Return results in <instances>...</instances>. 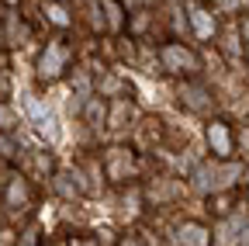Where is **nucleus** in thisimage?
I'll return each mask as SVG.
<instances>
[{
    "label": "nucleus",
    "instance_id": "1",
    "mask_svg": "<svg viewBox=\"0 0 249 246\" xmlns=\"http://www.w3.org/2000/svg\"><path fill=\"white\" fill-rule=\"evenodd\" d=\"M70 63H73V49H70V42H66V38H55V42H49V45L38 52L35 76H38L42 83H52V80H59L62 73L70 70Z\"/></svg>",
    "mask_w": 249,
    "mask_h": 246
},
{
    "label": "nucleus",
    "instance_id": "2",
    "mask_svg": "<svg viewBox=\"0 0 249 246\" xmlns=\"http://www.w3.org/2000/svg\"><path fill=\"white\" fill-rule=\"evenodd\" d=\"M0 205H4L7 211H24V208L35 205V188L28 184V177L7 173L4 188H0Z\"/></svg>",
    "mask_w": 249,
    "mask_h": 246
},
{
    "label": "nucleus",
    "instance_id": "3",
    "mask_svg": "<svg viewBox=\"0 0 249 246\" xmlns=\"http://www.w3.org/2000/svg\"><path fill=\"white\" fill-rule=\"evenodd\" d=\"M160 59H163V70H166V73L194 76V73L201 70V59H197L191 49H183L180 42H166V45H163V52H160Z\"/></svg>",
    "mask_w": 249,
    "mask_h": 246
},
{
    "label": "nucleus",
    "instance_id": "4",
    "mask_svg": "<svg viewBox=\"0 0 249 246\" xmlns=\"http://www.w3.org/2000/svg\"><path fill=\"white\" fill-rule=\"evenodd\" d=\"M104 173L114 180V184H124L128 173H135V152L128 146H111L107 156H104Z\"/></svg>",
    "mask_w": 249,
    "mask_h": 246
},
{
    "label": "nucleus",
    "instance_id": "5",
    "mask_svg": "<svg viewBox=\"0 0 249 246\" xmlns=\"http://www.w3.org/2000/svg\"><path fill=\"white\" fill-rule=\"evenodd\" d=\"M208 146H211V152L218 160H229L232 152H235V135H232V125L229 121H211L208 125Z\"/></svg>",
    "mask_w": 249,
    "mask_h": 246
},
{
    "label": "nucleus",
    "instance_id": "6",
    "mask_svg": "<svg viewBox=\"0 0 249 246\" xmlns=\"http://www.w3.org/2000/svg\"><path fill=\"white\" fill-rule=\"evenodd\" d=\"M191 24H194V35L201 38V42H208V38H214V14L211 11H204V7H191Z\"/></svg>",
    "mask_w": 249,
    "mask_h": 246
},
{
    "label": "nucleus",
    "instance_id": "7",
    "mask_svg": "<svg viewBox=\"0 0 249 246\" xmlns=\"http://www.w3.org/2000/svg\"><path fill=\"white\" fill-rule=\"evenodd\" d=\"M180 246H211V232L201 222H183L180 226Z\"/></svg>",
    "mask_w": 249,
    "mask_h": 246
},
{
    "label": "nucleus",
    "instance_id": "8",
    "mask_svg": "<svg viewBox=\"0 0 249 246\" xmlns=\"http://www.w3.org/2000/svg\"><path fill=\"white\" fill-rule=\"evenodd\" d=\"M45 11H49V18H52L55 24H70V18H66V11H62V7L55 4V0H49V4H45Z\"/></svg>",
    "mask_w": 249,
    "mask_h": 246
},
{
    "label": "nucleus",
    "instance_id": "9",
    "mask_svg": "<svg viewBox=\"0 0 249 246\" xmlns=\"http://www.w3.org/2000/svg\"><path fill=\"white\" fill-rule=\"evenodd\" d=\"M7 173H11V167H7V160L0 156V188H4V180H7Z\"/></svg>",
    "mask_w": 249,
    "mask_h": 246
},
{
    "label": "nucleus",
    "instance_id": "10",
    "mask_svg": "<svg viewBox=\"0 0 249 246\" xmlns=\"http://www.w3.org/2000/svg\"><path fill=\"white\" fill-rule=\"evenodd\" d=\"M70 246H97V243H90V239H87V236H76V239H73V243H70Z\"/></svg>",
    "mask_w": 249,
    "mask_h": 246
},
{
    "label": "nucleus",
    "instance_id": "11",
    "mask_svg": "<svg viewBox=\"0 0 249 246\" xmlns=\"http://www.w3.org/2000/svg\"><path fill=\"white\" fill-rule=\"evenodd\" d=\"M121 246H145V243H142V239H139V236H128V239H124V243H121Z\"/></svg>",
    "mask_w": 249,
    "mask_h": 246
},
{
    "label": "nucleus",
    "instance_id": "12",
    "mask_svg": "<svg viewBox=\"0 0 249 246\" xmlns=\"http://www.w3.org/2000/svg\"><path fill=\"white\" fill-rule=\"evenodd\" d=\"M38 246H59V243H52V239H42V243H38Z\"/></svg>",
    "mask_w": 249,
    "mask_h": 246
}]
</instances>
